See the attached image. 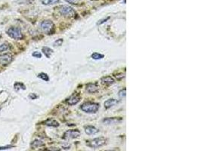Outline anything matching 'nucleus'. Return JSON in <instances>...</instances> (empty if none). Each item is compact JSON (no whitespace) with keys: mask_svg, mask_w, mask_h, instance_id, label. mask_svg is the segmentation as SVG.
<instances>
[{"mask_svg":"<svg viewBox=\"0 0 202 151\" xmlns=\"http://www.w3.org/2000/svg\"><path fill=\"white\" fill-rule=\"evenodd\" d=\"M6 33L8 34V36H9V37H11V39H14V40H22L23 37H24L21 28L17 27H9V28L7 30Z\"/></svg>","mask_w":202,"mask_h":151,"instance_id":"obj_1","label":"nucleus"},{"mask_svg":"<svg viewBox=\"0 0 202 151\" xmlns=\"http://www.w3.org/2000/svg\"><path fill=\"white\" fill-rule=\"evenodd\" d=\"M80 109L86 113H95L99 110V104L92 102L84 103L80 106Z\"/></svg>","mask_w":202,"mask_h":151,"instance_id":"obj_2","label":"nucleus"},{"mask_svg":"<svg viewBox=\"0 0 202 151\" xmlns=\"http://www.w3.org/2000/svg\"><path fill=\"white\" fill-rule=\"evenodd\" d=\"M107 142V139L104 137H100V138H96L93 139V140L89 141H87L86 144L87 146L91 148H93V149H96V148L101 147L104 146V144Z\"/></svg>","mask_w":202,"mask_h":151,"instance_id":"obj_3","label":"nucleus"},{"mask_svg":"<svg viewBox=\"0 0 202 151\" xmlns=\"http://www.w3.org/2000/svg\"><path fill=\"white\" fill-rule=\"evenodd\" d=\"M40 28L46 34H52L55 31V24L51 21H43L40 24Z\"/></svg>","mask_w":202,"mask_h":151,"instance_id":"obj_4","label":"nucleus"},{"mask_svg":"<svg viewBox=\"0 0 202 151\" xmlns=\"http://www.w3.org/2000/svg\"><path fill=\"white\" fill-rule=\"evenodd\" d=\"M59 12L62 15L66 17H73L76 15V11L69 5H62L59 8Z\"/></svg>","mask_w":202,"mask_h":151,"instance_id":"obj_5","label":"nucleus"},{"mask_svg":"<svg viewBox=\"0 0 202 151\" xmlns=\"http://www.w3.org/2000/svg\"><path fill=\"white\" fill-rule=\"evenodd\" d=\"M80 135V132L77 129L76 130H68L65 132L63 135V138L65 140H70V139H74L78 138Z\"/></svg>","mask_w":202,"mask_h":151,"instance_id":"obj_6","label":"nucleus"},{"mask_svg":"<svg viewBox=\"0 0 202 151\" xmlns=\"http://www.w3.org/2000/svg\"><path fill=\"white\" fill-rule=\"evenodd\" d=\"M13 61V56L11 54H4L0 55V64L7 65L9 64Z\"/></svg>","mask_w":202,"mask_h":151,"instance_id":"obj_7","label":"nucleus"},{"mask_svg":"<svg viewBox=\"0 0 202 151\" xmlns=\"http://www.w3.org/2000/svg\"><path fill=\"white\" fill-rule=\"evenodd\" d=\"M122 120L121 118L117 117H111V118H105L102 120V123L104 125H114L117 124Z\"/></svg>","mask_w":202,"mask_h":151,"instance_id":"obj_8","label":"nucleus"},{"mask_svg":"<svg viewBox=\"0 0 202 151\" xmlns=\"http://www.w3.org/2000/svg\"><path fill=\"white\" fill-rule=\"evenodd\" d=\"M80 99L81 98L80 95H78V94H74V95H72V96L68 99V105L70 106L76 105V104H77L78 103L80 102Z\"/></svg>","mask_w":202,"mask_h":151,"instance_id":"obj_9","label":"nucleus"},{"mask_svg":"<svg viewBox=\"0 0 202 151\" xmlns=\"http://www.w3.org/2000/svg\"><path fill=\"white\" fill-rule=\"evenodd\" d=\"M98 132H99V130H98V129H96L95 127H94V126H86V127H85V132L87 135H95L97 134Z\"/></svg>","mask_w":202,"mask_h":151,"instance_id":"obj_10","label":"nucleus"},{"mask_svg":"<svg viewBox=\"0 0 202 151\" xmlns=\"http://www.w3.org/2000/svg\"><path fill=\"white\" fill-rule=\"evenodd\" d=\"M101 83L103 84V85H113V84L115 82V81H114V79H113L111 76H105V77L101 78Z\"/></svg>","mask_w":202,"mask_h":151,"instance_id":"obj_11","label":"nucleus"},{"mask_svg":"<svg viewBox=\"0 0 202 151\" xmlns=\"http://www.w3.org/2000/svg\"><path fill=\"white\" fill-rule=\"evenodd\" d=\"M98 90V87L95 84L93 83H89L86 86V91H88L90 94H92V93H95Z\"/></svg>","mask_w":202,"mask_h":151,"instance_id":"obj_12","label":"nucleus"},{"mask_svg":"<svg viewBox=\"0 0 202 151\" xmlns=\"http://www.w3.org/2000/svg\"><path fill=\"white\" fill-rule=\"evenodd\" d=\"M44 123L46 126H50V127H58V126H59V122L53 120V119H48L45 121Z\"/></svg>","mask_w":202,"mask_h":151,"instance_id":"obj_13","label":"nucleus"},{"mask_svg":"<svg viewBox=\"0 0 202 151\" xmlns=\"http://www.w3.org/2000/svg\"><path fill=\"white\" fill-rule=\"evenodd\" d=\"M117 102H118L117 100L114 99V98H112V99H109L104 102V107H105L106 109L111 108V107H112L113 106L115 105L116 104H117Z\"/></svg>","mask_w":202,"mask_h":151,"instance_id":"obj_14","label":"nucleus"},{"mask_svg":"<svg viewBox=\"0 0 202 151\" xmlns=\"http://www.w3.org/2000/svg\"><path fill=\"white\" fill-rule=\"evenodd\" d=\"M44 145H45V144L43 143L42 141L36 139V140H34L31 143V147L33 148V149H36V148L41 147L44 146Z\"/></svg>","mask_w":202,"mask_h":151,"instance_id":"obj_15","label":"nucleus"},{"mask_svg":"<svg viewBox=\"0 0 202 151\" xmlns=\"http://www.w3.org/2000/svg\"><path fill=\"white\" fill-rule=\"evenodd\" d=\"M60 0H41V2L44 5H53L59 3Z\"/></svg>","mask_w":202,"mask_h":151,"instance_id":"obj_16","label":"nucleus"},{"mask_svg":"<svg viewBox=\"0 0 202 151\" xmlns=\"http://www.w3.org/2000/svg\"><path fill=\"white\" fill-rule=\"evenodd\" d=\"M42 51H43V54L46 55V58H49L51 57V55L53 54V50L49 47H43V49H42Z\"/></svg>","mask_w":202,"mask_h":151,"instance_id":"obj_17","label":"nucleus"},{"mask_svg":"<svg viewBox=\"0 0 202 151\" xmlns=\"http://www.w3.org/2000/svg\"><path fill=\"white\" fill-rule=\"evenodd\" d=\"M11 49V46L8 43H2V44H0V53H2V52H7V51L10 50Z\"/></svg>","mask_w":202,"mask_h":151,"instance_id":"obj_18","label":"nucleus"},{"mask_svg":"<svg viewBox=\"0 0 202 151\" xmlns=\"http://www.w3.org/2000/svg\"><path fill=\"white\" fill-rule=\"evenodd\" d=\"M14 88L15 89V91H20V90H25V85H24L23 83H21V82H16L14 85Z\"/></svg>","mask_w":202,"mask_h":151,"instance_id":"obj_19","label":"nucleus"},{"mask_svg":"<svg viewBox=\"0 0 202 151\" xmlns=\"http://www.w3.org/2000/svg\"><path fill=\"white\" fill-rule=\"evenodd\" d=\"M104 57V55L98 53V52H95V53L92 54L91 55V58L92 59H94V60H100V59H102Z\"/></svg>","mask_w":202,"mask_h":151,"instance_id":"obj_20","label":"nucleus"},{"mask_svg":"<svg viewBox=\"0 0 202 151\" xmlns=\"http://www.w3.org/2000/svg\"><path fill=\"white\" fill-rule=\"evenodd\" d=\"M38 77L40 78V79H43V80L46 81V82H48V81L49 80V76H48L46 73H40L38 75Z\"/></svg>","mask_w":202,"mask_h":151,"instance_id":"obj_21","label":"nucleus"},{"mask_svg":"<svg viewBox=\"0 0 202 151\" xmlns=\"http://www.w3.org/2000/svg\"><path fill=\"white\" fill-rule=\"evenodd\" d=\"M118 95L120 98H123L126 97V88H124V89H121L120 91H119L118 93Z\"/></svg>","mask_w":202,"mask_h":151,"instance_id":"obj_22","label":"nucleus"},{"mask_svg":"<svg viewBox=\"0 0 202 151\" xmlns=\"http://www.w3.org/2000/svg\"><path fill=\"white\" fill-rule=\"evenodd\" d=\"M63 43V40L62 39H59V40H56L55 43H54V46H61Z\"/></svg>","mask_w":202,"mask_h":151,"instance_id":"obj_23","label":"nucleus"},{"mask_svg":"<svg viewBox=\"0 0 202 151\" xmlns=\"http://www.w3.org/2000/svg\"><path fill=\"white\" fill-rule=\"evenodd\" d=\"M33 57L34 58H40L42 57V54L40 53V52H34L33 54H32Z\"/></svg>","mask_w":202,"mask_h":151,"instance_id":"obj_24","label":"nucleus"},{"mask_svg":"<svg viewBox=\"0 0 202 151\" xmlns=\"http://www.w3.org/2000/svg\"><path fill=\"white\" fill-rule=\"evenodd\" d=\"M67 2H68V3H71V4H77L78 2H80V1H82V0H65Z\"/></svg>","mask_w":202,"mask_h":151,"instance_id":"obj_25","label":"nucleus"},{"mask_svg":"<svg viewBox=\"0 0 202 151\" xmlns=\"http://www.w3.org/2000/svg\"><path fill=\"white\" fill-rule=\"evenodd\" d=\"M14 147V146L12 145H8V146H4V147H0V150H8L11 149V148Z\"/></svg>","mask_w":202,"mask_h":151,"instance_id":"obj_26","label":"nucleus"},{"mask_svg":"<svg viewBox=\"0 0 202 151\" xmlns=\"http://www.w3.org/2000/svg\"><path fill=\"white\" fill-rule=\"evenodd\" d=\"M29 98H30L31 100H34L36 99V98H37V95H36L35 94L32 93V94H30V95H29Z\"/></svg>","mask_w":202,"mask_h":151,"instance_id":"obj_27","label":"nucleus"},{"mask_svg":"<svg viewBox=\"0 0 202 151\" xmlns=\"http://www.w3.org/2000/svg\"><path fill=\"white\" fill-rule=\"evenodd\" d=\"M109 19V17H107V18L106 19H104V20H102V21H100L99 22H98V25H100V24H103V23H104V22H106V21H107V20H108Z\"/></svg>","mask_w":202,"mask_h":151,"instance_id":"obj_28","label":"nucleus"},{"mask_svg":"<svg viewBox=\"0 0 202 151\" xmlns=\"http://www.w3.org/2000/svg\"><path fill=\"white\" fill-rule=\"evenodd\" d=\"M0 37H1V32H0Z\"/></svg>","mask_w":202,"mask_h":151,"instance_id":"obj_29","label":"nucleus"}]
</instances>
